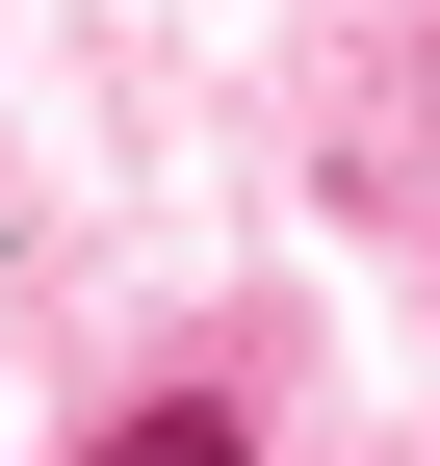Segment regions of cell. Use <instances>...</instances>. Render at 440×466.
<instances>
[{
  "mask_svg": "<svg viewBox=\"0 0 440 466\" xmlns=\"http://www.w3.org/2000/svg\"><path fill=\"white\" fill-rule=\"evenodd\" d=\"M104 466H259V441H234V415H207V389H155V415H130V441H104Z\"/></svg>",
  "mask_w": 440,
  "mask_h": 466,
  "instance_id": "cell-1",
  "label": "cell"
}]
</instances>
